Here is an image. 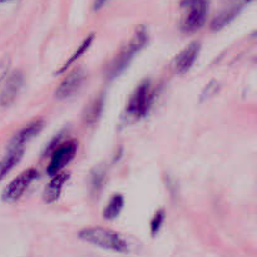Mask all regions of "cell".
<instances>
[{"label": "cell", "mask_w": 257, "mask_h": 257, "mask_svg": "<svg viewBox=\"0 0 257 257\" xmlns=\"http://www.w3.org/2000/svg\"><path fill=\"white\" fill-rule=\"evenodd\" d=\"M108 1H109V0H94V4H93L94 12H97V10H99V9H102Z\"/></svg>", "instance_id": "21"}, {"label": "cell", "mask_w": 257, "mask_h": 257, "mask_svg": "<svg viewBox=\"0 0 257 257\" xmlns=\"http://www.w3.org/2000/svg\"><path fill=\"white\" fill-rule=\"evenodd\" d=\"M201 44L198 42H192L178 54L175 60V69L178 74H183L192 68L200 55Z\"/></svg>", "instance_id": "9"}, {"label": "cell", "mask_w": 257, "mask_h": 257, "mask_svg": "<svg viewBox=\"0 0 257 257\" xmlns=\"http://www.w3.org/2000/svg\"><path fill=\"white\" fill-rule=\"evenodd\" d=\"M123 206H125V198L119 193H116L109 198V202L105 205L104 209H103V217L108 221L116 220L121 215Z\"/></svg>", "instance_id": "13"}, {"label": "cell", "mask_w": 257, "mask_h": 257, "mask_svg": "<svg viewBox=\"0 0 257 257\" xmlns=\"http://www.w3.org/2000/svg\"><path fill=\"white\" fill-rule=\"evenodd\" d=\"M9 67H10V60L9 59H3L0 62V83L3 82V79H5Z\"/></svg>", "instance_id": "19"}, {"label": "cell", "mask_w": 257, "mask_h": 257, "mask_svg": "<svg viewBox=\"0 0 257 257\" xmlns=\"http://www.w3.org/2000/svg\"><path fill=\"white\" fill-rule=\"evenodd\" d=\"M246 3H251V1H254V0H245Z\"/></svg>", "instance_id": "23"}, {"label": "cell", "mask_w": 257, "mask_h": 257, "mask_svg": "<svg viewBox=\"0 0 257 257\" xmlns=\"http://www.w3.org/2000/svg\"><path fill=\"white\" fill-rule=\"evenodd\" d=\"M38 176H39V173H38V171L35 168H29V170L20 173L19 176H17L4 188L3 193H1L3 201H5V202H17L26 193L29 186L37 180Z\"/></svg>", "instance_id": "5"}, {"label": "cell", "mask_w": 257, "mask_h": 257, "mask_svg": "<svg viewBox=\"0 0 257 257\" xmlns=\"http://www.w3.org/2000/svg\"><path fill=\"white\" fill-rule=\"evenodd\" d=\"M44 128V121L43 119H37V121L30 122L28 126L23 127L19 132L13 137L9 146L10 147H24L31 138L38 136Z\"/></svg>", "instance_id": "10"}, {"label": "cell", "mask_w": 257, "mask_h": 257, "mask_svg": "<svg viewBox=\"0 0 257 257\" xmlns=\"http://www.w3.org/2000/svg\"><path fill=\"white\" fill-rule=\"evenodd\" d=\"M24 154V147H10L8 146L6 154L0 159V181L20 162Z\"/></svg>", "instance_id": "12"}, {"label": "cell", "mask_w": 257, "mask_h": 257, "mask_svg": "<svg viewBox=\"0 0 257 257\" xmlns=\"http://www.w3.org/2000/svg\"><path fill=\"white\" fill-rule=\"evenodd\" d=\"M103 178H104V173H103V172H99V171H97V172L94 173V175H93V187H94V188H99L101 183L103 182Z\"/></svg>", "instance_id": "20"}, {"label": "cell", "mask_w": 257, "mask_h": 257, "mask_svg": "<svg viewBox=\"0 0 257 257\" xmlns=\"http://www.w3.org/2000/svg\"><path fill=\"white\" fill-rule=\"evenodd\" d=\"M80 240L84 242L108 250V251L126 254L129 252V243L125 236L110 229H105L102 226H91L80 230L78 233Z\"/></svg>", "instance_id": "1"}, {"label": "cell", "mask_w": 257, "mask_h": 257, "mask_svg": "<svg viewBox=\"0 0 257 257\" xmlns=\"http://www.w3.org/2000/svg\"><path fill=\"white\" fill-rule=\"evenodd\" d=\"M85 73L82 68L74 69L72 73L67 76L64 80L59 84L55 91V98L68 99L79 91L82 84L84 83Z\"/></svg>", "instance_id": "8"}, {"label": "cell", "mask_w": 257, "mask_h": 257, "mask_svg": "<svg viewBox=\"0 0 257 257\" xmlns=\"http://www.w3.org/2000/svg\"><path fill=\"white\" fill-rule=\"evenodd\" d=\"M147 43V29L144 28V26H139L136 30V33H134V35L132 37V39L129 40V43H128L127 46H125L122 48V51H119L116 59L112 63V67H110L109 69L110 79H114L116 77L121 76V74L129 67L133 58L136 57V54L139 53V51H142V48H143Z\"/></svg>", "instance_id": "2"}, {"label": "cell", "mask_w": 257, "mask_h": 257, "mask_svg": "<svg viewBox=\"0 0 257 257\" xmlns=\"http://www.w3.org/2000/svg\"><path fill=\"white\" fill-rule=\"evenodd\" d=\"M103 105H104V99L102 96L97 97L92 101L89 104L85 107L84 110V122L88 125H93L99 119L103 112Z\"/></svg>", "instance_id": "14"}, {"label": "cell", "mask_w": 257, "mask_h": 257, "mask_svg": "<svg viewBox=\"0 0 257 257\" xmlns=\"http://www.w3.org/2000/svg\"><path fill=\"white\" fill-rule=\"evenodd\" d=\"M68 177L69 173L67 172H59L58 175L51 177L49 183L44 188V192H43V200L46 204H53V202L59 200L62 188L65 182L68 181Z\"/></svg>", "instance_id": "11"}, {"label": "cell", "mask_w": 257, "mask_h": 257, "mask_svg": "<svg viewBox=\"0 0 257 257\" xmlns=\"http://www.w3.org/2000/svg\"><path fill=\"white\" fill-rule=\"evenodd\" d=\"M93 40H94V34L88 35V37L85 38V39L83 40L82 43H80V46L78 47V49H77L76 51H74L73 55H72V57L69 58V59L64 63V65H63L62 68L59 69V72H58L57 74H62V73H64V72L67 71V69L71 68L72 65H73L74 63L77 62V60L79 59L80 57H83V55H84V54L87 53L88 49H89V47L92 46V43H93Z\"/></svg>", "instance_id": "16"}, {"label": "cell", "mask_w": 257, "mask_h": 257, "mask_svg": "<svg viewBox=\"0 0 257 257\" xmlns=\"http://www.w3.org/2000/svg\"><path fill=\"white\" fill-rule=\"evenodd\" d=\"M24 83V76L20 71L14 72L6 78L4 88L0 93V105L4 108L12 105L19 96Z\"/></svg>", "instance_id": "7"}, {"label": "cell", "mask_w": 257, "mask_h": 257, "mask_svg": "<svg viewBox=\"0 0 257 257\" xmlns=\"http://www.w3.org/2000/svg\"><path fill=\"white\" fill-rule=\"evenodd\" d=\"M164 218H166V213H164L163 209H158V211L153 215L150 223L151 236H152V237H155V236L159 233V231H161L162 226H163L164 223Z\"/></svg>", "instance_id": "17"}, {"label": "cell", "mask_w": 257, "mask_h": 257, "mask_svg": "<svg viewBox=\"0 0 257 257\" xmlns=\"http://www.w3.org/2000/svg\"><path fill=\"white\" fill-rule=\"evenodd\" d=\"M218 91H220V84L217 83V80L211 79L206 85H205V88L202 89V92H201L200 102L201 103L206 102V101L211 99L212 97H215L216 94L218 93Z\"/></svg>", "instance_id": "18"}, {"label": "cell", "mask_w": 257, "mask_h": 257, "mask_svg": "<svg viewBox=\"0 0 257 257\" xmlns=\"http://www.w3.org/2000/svg\"><path fill=\"white\" fill-rule=\"evenodd\" d=\"M77 146L76 142L69 141L65 143L60 144L59 147H57L54 150L53 154H51V163H49L47 172L49 176H55L59 172H62V170L64 168L67 164H69L72 162V159L76 157L77 154Z\"/></svg>", "instance_id": "6"}, {"label": "cell", "mask_w": 257, "mask_h": 257, "mask_svg": "<svg viewBox=\"0 0 257 257\" xmlns=\"http://www.w3.org/2000/svg\"><path fill=\"white\" fill-rule=\"evenodd\" d=\"M154 92L150 80H144L134 89L126 107L128 116L133 118H143L152 105Z\"/></svg>", "instance_id": "4"}, {"label": "cell", "mask_w": 257, "mask_h": 257, "mask_svg": "<svg viewBox=\"0 0 257 257\" xmlns=\"http://www.w3.org/2000/svg\"><path fill=\"white\" fill-rule=\"evenodd\" d=\"M209 0H182L181 8H186V17L182 20V30L195 33L206 23Z\"/></svg>", "instance_id": "3"}, {"label": "cell", "mask_w": 257, "mask_h": 257, "mask_svg": "<svg viewBox=\"0 0 257 257\" xmlns=\"http://www.w3.org/2000/svg\"><path fill=\"white\" fill-rule=\"evenodd\" d=\"M9 1H13V0H0V4H4V3H9Z\"/></svg>", "instance_id": "22"}, {"label": "cell", "mask_w": 257, "mask_h": 257, "mask_svg": "<svg viewBox=\"0 0 257 257\" xmlns=\"http://www.w3.org/2000/svg\"><path fill=\"white\" fill-rule=\"evenodd\" d=\"M241 8L240 6H233V8H230L229 10H225L221 14H218L215 19L212 20L211 23V29L213 31L221 30L222 28L227 26L229 23H231L234 18L237 17L238 13H240Z\"/></svg>", "instance_id": "15"}]
</instances>
